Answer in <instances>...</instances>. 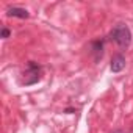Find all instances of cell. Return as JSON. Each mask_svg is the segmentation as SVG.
Returning <instances> with one entry per match:
<instances>
[{"mask_svg": "<svg viewBox=\"0 0 133 133\" xmlns=\"http://www.w3.org/2000/svg\"><path fill=\"white\" fill-rule=\"evenodd\" d=\"M103 45H105V39H97L91 42V53L94 55V61L102 59L103 56Z\"/></svg>", "mask_w": 133, "mask_h": 133, "instance_id": "cell-4", "label": "cell"}, {"mask_svg": "<svg viewBox=\"0 0 133 133\" xmlns=\"http://www.w3.org/2000/svg\"><path fill=\"white\" fill-rule=\"evenodd\" d=\"M10 35H11V31H10L6 27H3V28H2V38L6 39V38H10Z\"/></svg>", "mask_w": 133, "mask_h": 133, "instance_id": "cell-6", "label": "cell"}, {"mask_svg": "<svg viewBox=\"0 0 133 133\" xmlns=\"http://www.w3.org/2000/svg\"><path fill=\"white\" fill-rule=\"evenodd\" d=\"M41 72H42V68L38 64V63H35V61H30L28 64H27V71L24 72V85H27V86H30V85H35V83H38L39 80H41Z\"/></svg>", "mask_w": 133, "mask_h": 133, "instance_id": "cell-2", "label": "cell"}, {"mask_svg": "<svg viewBox=\"0 0 133 133\" xmlns=\"http://www.w3.org/2000/svg\"><path fill=\"white\" fill-rule=\"evenodd\" d=\"M6 14L10 17H19V19H28L30 13L25 10V8H19V6H13V8H8Z\"/></svg>", "mask_w": 133, "mask_h": 133, "instance_id": "cell-5", "label": "cell"}, {"mask_svg": "<svg viewBox=\"0 0 133 133\" xmlns=\"http://www.w3.org/2000/svg\"><path fill=\"white\" fill-rule=\"evenodd\" d=\"M124 68H125V56H124L122 53H116V55L111 58V64H110L111 72L117 74V72L124 71Z\"/></svg>", "mask_w": 133, "mask_h": 133, "instance_id": "cell-3", "label": "cell"}, {"mask_svg": "<svg viewBox=\"0 0 133 133\" xmlns=\"http://www.w3.org/2000/svg\"><path fill=\"white\" fill-rule=\"evenodd\" d=\"M108 38H110L113 42H116L119 47L125 49V47H128L130 42H131V31H130V28H128L125 24H116V25L111 28Z\"/></svg>", "mask_w": 133, "mask_h": 133, "instance_id": "cell-1", "label": "cell"}, {"mask_svg": "<svg viewBox=\"0 0 133 133\" xmlns=\"http://www.w3.org/2000/svg\"><path fill=\"white\" fill-rule=\"evenodd\" d=\"M74 111H75L74 108H68V110H66V113H74Z\"/></svg>", "mask_w": 133, "mask_h": 133, "instance_id": "cell-7", "label": "cell"}]
</instances>
